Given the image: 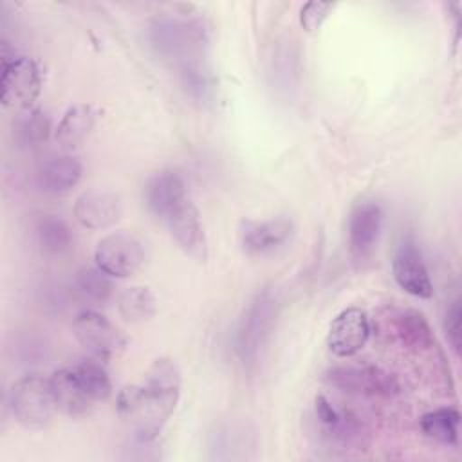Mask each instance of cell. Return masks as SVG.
I'll return each instance as SVG.
<instances>
[{"instance_id": "9", "label": "cell", "mask_w": 462, "mask_h": 462, "mask_svg": "<svg viewBox=\"0 0 462 462\" xmlns=\"http://www.w3.org/2000/svg\"><path fill=\"white\" fill-rule=\"evenodd\" d=\"M94 263L112 278H126L144 263V245L132 233H110L97 242Z\"/></svg>"}, {"instance_id": "14", "label": "cell", "mask_w": 462, "mask_h": 462, "mask_svg": "<svg viewBox=\"0 0 462 462\" xmlns=\"http://www.w3.org/2000/svg\"><path fill=\"white\" fill-rule=\"evenodd\" d=\"M123 213L119 195L108 189H87L74 202V217L87 229L114 226Z\"/></svg>"}, {"instance_id": "1", "label": "cell", "mask_w": 462, "mask_h": 462, "mask_svg": "<svg viewBox=\"0 0 462 462\" xmlns=\"http://www.w3.org/2000/svg\"><path fill=\"white\" fill-rule=\"evenodd\" d=\"M182 388L179 365L170 357H157L139 384H126L117 393V413L130 424L139 442L159 437L177 408Z\"/></svg>"}, {"instance_id": "27", "label": "cell", "mask_w": 462, "mask_h": 462, "mask_svg": "<svg viewBox=\"0 0 462 462\" xmlns=\"http://www.w3.org/2000/svg\"><path fill=\"white\" fill-rule=\"evenodd\" d=\"M444 332H446L449 346L453 348L455 354H458L460 346H462V307H460L458 298H455L446 310Z\"/></svg>"}, {"instance_id": "19", "label": "cell", "mask_w": 462, "mask_h": 462, "mask_svg": "<svg viewBox=\"0 0 462 462\" xmlns=\"http://www.w3.org/2000/svg\"><path fill=\"white\" fill-rule=\"evenodd\" d=\"M97 119L99 108L92 103H76L69 106L54 128L56 143L65 150L79 146L92 134Z\"/></svg>"}, {"instance_id": "25", "label": "cell", "mask_w": 462, "mask_h": 462, "mask_svg": "<svg viewBox=\"0 0 462 462\" xmlns=\"http://www.w3.org/2000/svg\"><path fill=\"white\" fill-rule=\"evenodd\" d=\"M112 276L101 271L97 265L81 267L76 274V292L90 303H105L112 296Z\"/></svg>"}, {"instance_id": "11", "label": "cell", "mask_w": 462, "mask_h": 462, "mask_svg": "<svg viewBox=\"0 0 462 462\" xmlns=\"http://www.w3.org/2000/svg\"><path fill=\"white\" fill-rule=\"evenodd\" d=\"M370 337V319L365 310L350 307L341 310L327 332V346L337 357L356 356Z\"/></svg>"}, {"instance_id": "28", "label": "cell", "mask_w": 462, "mask_h": 462, "mask_svg": "<svg viewBox=\"0 0 462 462\" xmlns=\"http://www.w3.org/2000/svg\"><path fill=\"white\" fill-rule=\"evenodd\" d=\"M334 4L330 2H309L300 11V23L307 32H316L323 22L327 20L328 13L332 11Z\"/></svg>"}, {"instance_id": "22", "label": "cell", "mask_w": 462, "mask_h": 462, "mask_svg": "<svg viewBox=\"0 0 462 462\" xmlns=\"http://www.w3.org/2000/svg\"><path fill=\"white\" fill-rule=\"evenodd\" d=\"M117 310L130 323H144L155 316L157 298L144 285H130L117 294Z\"/></svg>"}, {"instance_id": "12", "label": "cell", "mask_w": 462, "mask_h": 462, "mask_svg": "<svg viewBox=\"0 0 462 462\" xmlns=\"http://www.w3.org/2000/svg\"><path fill=\"white\" fill-rule=\"evenodd\" d=\"M294 233V224L287 217L245 218L240 224V244L249 254H263L283 245Z\"/></svg>"}, {"instance_id": "2", "label": "cell", "mask_w": 462, "mask_h": 462, "mask_svg": "<svg viewBox=\"0 0 462 462\" xmlns=\"http://www.w3.org/2000/svg\"><path fill=\"white\" fill-rule=\"evenodd\" d=\"M314 419L319 439L334 451H365L370 446L366 424L354 411L336 406L325 395L314 399Z\"/></svg>"}, {"instance_id": "24", "label": "cell", "mask_w": 462, "mask_h": 462, "mask_svg": "<svg viewBox=\"0 0 462 462\" xmlns=\"http://www.w3.org/2000/svg\"><path fill=\"white\" fill-rule=\"evenodd\" d=\"M49 134L51 117L38 108L23 110L13 125V135L22 146H36L43 143L49 137Z\"/></svg>"}, {"instance_id": "15", "label": "cell", "mask_w": 462, "mask_h": 462, "mask_svg": "<svg viewBox=\"0 0 462 462\" xmlns=\"http://www.w3.org/2000/svg\"><path fill=\"white\" fill-rule=\"evenodd\" d=\"M392 273L397 285L404 292L422 300H428L433 296V283H431L430 273L419 251L411 244H402L397 249L392 260Z\"/></svg>"}, {"instance_id": "21", "label": "cell", "mask_w": 462, "mask_h": 462, "mask_svg": "<svg viewBox=\"0 0 462 462\" xmlns=\"http://www.w3.org/2000/svg\"><path fill=\"white\" fill-rule=\"evenodd\" d=\"M83 166L74 155H56L47 159L36 171L38 186L47 193H67L81 179Z\"/></svg>"}, {"instance_id": "10", "label": "cell", "mask_w": 462, "mask_h": 462, "mask_svg": "<svg viewBox=\"0 0 462 462\" xmlns=\"http://www.w3.org/2000/svg\"><path fill=\"white\" fill-rule=\"evenodd\" d=\"M162 222L168 226L170 235L177 245L189 258L197 262L208 260V236L200 220V213L189 197H184L180 202H177L162 218Z\"/></svg>"}, {"instance_id": "16", "label": "cell", "mask_w": 462, "mask_h": 462, "mask_svg": "<svg viewBox=\"0 0 462 462\" xmlns=\"http://www.w3.org/2000/svg\"><path fill=\"white\" fill-rule=\"evenodd\" d=\"M29 235L36 249L49 256L67 254L74 245L70 226L54 213H34L29 220Z\"/></svg>"}, {"instance_id": "7", "label": "cell", "mask_w": 462, "mask_h": 462, "mask_svg": "<svg viewBox=\"0 0 462 462\" xmlns=\"http://www.w3.org/2000/svg\"><path fill=\"white\" fill-rule=\"evenodd\" d=\"M42 92L40 65L29 56L4 58L0 76V101L4 108L29 110Z\"/></svg>"}, {"instance_id": "18", "label": "cell", "mask_w": 462, "mask_h": 462, "mask_svg": "<svg viewBox=\"0 0 462 462\" xmlns=\"http://www.w3.org/2000/svg\"><path fill=\"white\" fill-rule=\"evenodd\" d=\"M393 328L401 345L417 357L430 356L431 352L439 350L431 327L419 310H399L393 318Z\"/></svg>"}, {"instance_id": "4", "label": "cell", "mask_w": 462, "mask_h": 462, "mask_svg": "<svg viewBox=\"0 0 462 462\" xmlns=\"http://www.w3.org/2000/svg\"><path fill=\"white\" fill-rule=\"evenodd\" d=\"M9 408L16 422L27 430L45 428L56 410L49 377L29 374L20 377L9 392Z\"/></svg>"}, {"instance_id": "17", "label": "cell", "mask_w": 462, "mask_h": 462, "mask_svg": "<svg viewBox=\"0 0 462 462\" xmlns=\"http://www.w3.org/2000/svg\"><path fill=\"white\" fill-rule=\"evenodd\" d=\"M49 381L58 411L69 417H81L94 408L96 401L81 384L74 366H65L52 372Z\"/></svg>"}, {"instance_id": "6", "label": "cell", "mask_w": 462, "mask_h": 462, "mask_svg": "<svg viewBox=\"0 0 462 462\" xmlns=\"http://www.w3.org/2000/svg\"><path fill=\"white\" fill-rule=\"evenodd\" d=\"M325 381L339 392L372 397V399H392L401 392L399 379L374 365H339L325 372Z\"/></svg>"}, {"instance_id": "26", "label": "cell", "mask_w": 462, "mask_h": 462, "mask_svg": "<svg viewBox=\"0 0 462 462\" xmlns=\"http://www.w3.org/2000/svg\"><path fill=\"white\" fill-rule=\"evenodd\" d=\"M81 384L85 386V390L88 392V395L99 402L110 397L112 393V383L110 377L106 374V370L96 363V361H83L78 365H72Z\"/></svg>"}, {"instance_id": "8", "label": "cell", "mask_w": 462, "mask_h": 462, "mask_svg": "<svg viewBox=\"0 0 462 462\" xmlns=\"http://www.w3.org/2000/svg\"><path fill=\"white\" fill-rule=\"evenodd\" d=\"M72 332L78 343L99 359L119 356L126 348V336L106 316L96 310H81L72 321Z\"/></svg>"}, {"instance_id": "23", "label": "cell", "mask_w": 462, "mask_h": 462, "mask_svg": "<svg viewBox=\"0 0 462 462\" xmlns=\"http://www.w3.org/2000/svg\"><path fill=\"white\" fill-rule=\"evenodd\" d=\"M460 413L455 408H437L420 417V431L433 442L444 446L458 444Z\"/></svg>"}, {"instance_id": "13", "label": "cell", "mask_w": 462, "mask_h": 462, "mask_svg": "<svg viewBox=\"0 0 462 462\" xmlns=\"http://www.w3.org/2000/svg\"><path fill=\"white\" fill-rule=\"evenodd\" d=\"M383 227V209L375 202H359L348 217V247L354 260L372 254Z\"/></svg>"}, {"instance_id": "3", "label": "cell", "mask_w": 462, "mask_h": 462, "mask_svg": "<svg viewBox=\"0 0 462 462\" xmlns=\"http://www.w3.org/2000/svg\"><path fill=\"white\" fill-rule=\"evenodd\" d=\"M274 319L276 296L271 289H262L249 301L235 336V352L245 366L256 363L260 350L271 336Z\"/></svg>"}, {"instance_id": "5", "label": "cell", "mask_w": 462, "mask_h": 462, "mask_svg": "<svg viewBox=\"0 0 462 462\" xmlns=\"http://www.w3.org/2000/svg\"><path fill=\"white\" fill-rule=\"evenodd\" d=\"M150 40L159 54L177 60L182 67L199 61L206 45V31L195 20L157 18L150 27Z\"/></svg>"}, {"instance_id": "20", "label": "cell", "mask_w": 462, "mask_h": 462, "mask_svg": "<svg viewBox=\"0 0 462 462\" xmlns=\"http://www.w3.org/2000/svg\"><path fill=\"white\" fill-rule=\"evenodd\" d=\"M184 197H188L186 184L182 177L171 170H162L155 173L144 186V202L148 209L161 220Z\"/></svg>"}]
</instances>
